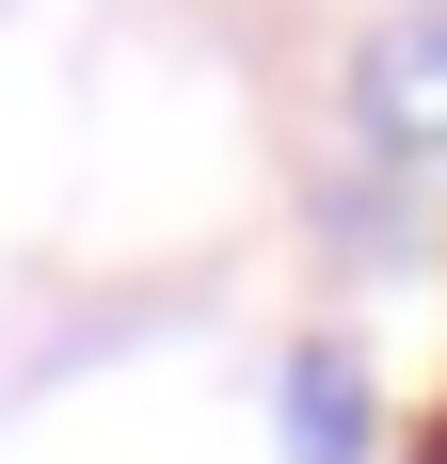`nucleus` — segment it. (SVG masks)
Here are the masks:
<instances>
[{"label":"nucleus","instance_id":"f257e3e1","mask_svg":"<svg viewBox=\"0 0 447 464\" xmlns=\"http://www.w3.org/2000/svg\"><path fill=\"white\" fill-rule=\"evenodd\" d=\"M352 144L400 160V177L447 160V0H415V16H384V33L352 48Z\"/></svg>","mask_w":447,"mask_h":464},{"label":"nucleus","instance_id":"f03ea898","mask_svg":"<svg viewBox=\"0 0 447 464\" xmlns=\"http://www.w3.org/2000/svg\"><path fill=\"white\" fill-rule=\"evenodd\" d=\"M271 432H288V464H384V417H367V369L336 353V336H304V353L271 369Z\"/></svg>","mask_w":447,"mask_h":464}]
</instances>
